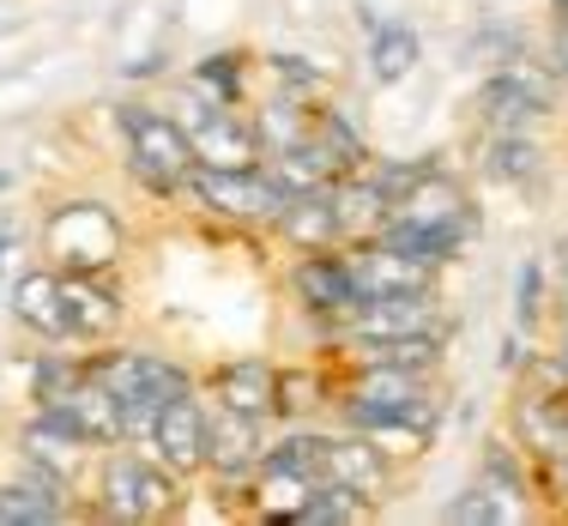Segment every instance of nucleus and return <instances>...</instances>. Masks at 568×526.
<instances>
[{
	"label": "nucleus",
	"mask_w": 568,
	"mask_h": 526,
	"mask_svg": "<svg viewBox=\"0 0 568 526\" xmlns=\"http://www.w3.org/2000/svg\"><path fill=\"white\" fill-rule=\"evenodd\" d=\"M182 508V478L140 442H115L98 448V472H91V515L115 526H152Z\"/></svg>",
	"instance_id": "f257e3e1"
},
{
	"label": "nucleus",
	"mask_w": 568,
	"mask_h": 526,
	"mask_svg": "<svg viewBox=\"0 0 568 526\" xmlns=\"http://www.w3.org/2000/svg\"><path fill=\"white\" fill-rule=\"evenodd\" d=\"M115 133H121V158H128V175L145 188L152 200H182L187 175H194V145H187V128L158 103H115Z\"/></svg>",
	"instance_id": "f03ea898"
},
{
	"label": "nucleus",
	"mask_w": 568,
	"mask_h": 526,
	"mask_svg": "<svg viewBox=\"0 0 568 526\" xmlns=\"http://www.w3.org/2000/svg\"><path fill=\"white\" fill-rule=\"evenodd\" d=\"M182 200L200 206L206 219H219V224H236V231H273V219L296 194H284L266 164H254V170H200L194 164Z\"/></svg>",
	"instance_id": "7ed1b4c3"
},
{
	"label": "nucleus",
	"mask_w": 568,
	"mask_h": 526,
	"mask_svg": "<svg viewBox=\"0 0 568 526\" xmlns=\"http://www.w3.org/2000/svg\"><path fill=\"white\" fill-rule=\"evenodd\" d=\"M43 254L61 273H110L121 261V219L103 200H55L43 212Z\"/></svg>",
	"instance_id": "20e7f679"
},
{
	"label": "nucleus",
	"mask_w": 568,
	"mask_h": 526,
	"mask_svg": "<svg viewBox=\"0 0 568 526\" xmlns=\"http://www.w3.org/2000/svg\"><path fill=\"white\" fill-rule=\"evenodd\" d=\"M91 375H98L103 387H110L115 399H145V406H170V399L182 394H200L194 370L187 363H175L170 351H152V345H103L91 351Z\"/></svg>",
	"instance_id": "39448f33"
},
{
	"label": "nucleus",
	"mask_w": 568,
	"mask_h": 526,
	"mask_svg": "<svg viewBox=\"0 0 568 526\" xmlns=\"http://www.w3.org/2000/svg\"><path fill=\"white\" fill-rule=\"evenodd\" d=\"M284 291L296 296V308H303L321 333H339V321L363 303L357 261H351L345 242L339 249H303L291 266H284Z\"/></svg>",
	"instance_id": "423d86ee"
},
{
	"label": "nucleus",
	"mask_w": 568,
	"mask_h": 526,
	"mask_svg": "<svg viewBox=\"0 0 568 526\" xmlns=\"http://www.w3.org/2000/svg\"><path fill=\"white\" fill-rule=\"evenodd\" d=\"M436 327H454V315L442 308V291L363 296V303L339 321L333 345H357V340H399V333H436Z\"/></svg>",
	"instance_id": "0eeeda50"
},
{
	"label": "nucleus",
	"mask_w": 568,
	"mask_h": 526,
	"mask_svg": "<svg viewBox=\"0 0 568 526\" xmlns=\"http://www.w3.org/2000/svg\"><path fill=\"white\" fill-rule=\"evenodd\" d=\"M206 406H212V399H206ZM261 461H266L261 417L212 406V424H206V472H200V478H212L230 496V490H248L254 472H261Z\"/></svg>",
	"instance_id": "6e6552de"
},
{
	"label": "nucleus",
	"mask_w": 568,
	"mask_h": 526,
	"mask_svg": "<svg viewBox=\"0 0 568 526\" xmlns=\"http://www.w3.org/2000/svg\"><path fill=\"white\" fill-rule=\"evenodd\" d=\"M508 436L526 448L538 472H568V394H514Z\"/></svg>",
	"instance_id": "1a4fd4ad"
},
{
	"label": "nucleus",
	"mask_w": 568,
	"mask_h": 526,
	"mask_svg": "<svg viewBox=\"0 0 568 526\" xmlns=\"http://www.w3.org/2000/svg\"><path fill=\"white\" fill-rule=\"evenodd\" d=\"M12 321L31 333L37 345H73V321H67V291H61V266H24L12 279V296H7Z\"/></svg>",
	"instance_id": "9d476101"
},
{
	"label": "nucleus",
	"mask_w": 568,
	"mask_h": 526,
	"mask_svg": "<svg viewBox=\"0 0 568 526\" xmlns=\"http://www.w3.org/2000/svg\"><path fill=\"white\" fill-rule=\"evenodd\" d=\"M327 478L345 484V490H357L369 508H382L387 496H394L399 472H394V461H387L369 436H363V429H339V424H333L327 429Z\"/></svg>",
	"instance_id": "9b49d317"
},
{
	"label": "nucleus",
	"mask_w": 568,
	"mask_h": 526,
	"mask_svg": "<svg viewBox=\"0 0 568 526\" xmlns=\"http://www.w3.org/2000/svg\"><path fill=\"white\" fill-rule=\"evenodd\" d=\"M206 424H212V406L200 394H182L158 412V429H152L145 448H152L175 478H200V472H206Z\"/></svg>",
	"instance_id": "f8f14e48"
},
{
	"label": "nucleus",
	"mask_w": 568,
	"mask_h": 526,
	"mask_svg": "<svg viewBox=\"0 0 568 526\" xmlns=\"http://www.w3.org/2000/svg\"><path fill=\"white\" fill-rule=\"evenodd\" d=\"M67 291V321H73V340L79 345H110L128 321V303L110 285V273H61Z\"/></svg>",
	"instance_id": "ddd939ff"
},
{
	"label": "nucleus",
	"mask_w": 568,
	"mask_h": 526,
	"mask_svg": "<svg viewBox=\"0 0 568 526\" xmlns=\"http://www.w3.org/2000/svg\"><path fill=\"white\" fill-rule=\"evenodd\" d=\"M200 170H254L261 164V140H254V121L242 103H224L219 115H206L200 128H187Z\"/></svg>",
	"instance_id": "4468645a"
},
{
	"label": "nucleus",
	"mask_w": 568,
	"mask_h": 526,
	"mask_svg": "<svg viewBox=\"0 0 568 526\" xmlns=\"http://www.w3.org/2000/svg\"><path fill=\"white\" fill-rule=\"evenodd\" d=\"M327 200H333V224H339V242H345V249L375 242V236H382V224L394 219V206H387V194L375 188L369 170L333 175V182H327Z\"/></svg>",
	"instance_id": "2eb2a0df"
},
{
	"label": "nucleus",
	"mask_w": 568,
	"mask_h": 526,
	"mask_svg": "<svg viewBox=\"0 0 568 526\" xmlns=\"http://www.w3.org/2000/svg\"><path fill=\"white\" fill-rule=\"evenodd\" d=\"M478 484L496 496L503 520H526L532 515V461L514 436H490L478 448Z\"/></svg>",
	"instance_id": "dca6fc26"
},
{
	"label": "nucleus",
	"mask_w": 568,
	"mask_h": 526,
	"mask_svg": "<svg viewBox=\"0 0 568 526\" xmlns=\"http://www.w3.org/2000/svg\"><path fill=\"white\" fill-rule=\"evenodd\" d=\"M550 170V152L538 140V128H520V133H484L478 145V175L496 188H538Z\"/></svg>",
	"instance_id": "f3484780"
},
{
	"label": "nucleus",
	"mask_w": 568,
	"mask_h": 526,
	"mask_svg": "<svg viewBox=\"0 0 568 526\" xmlns=\"http://www.w3.org/2000/svg\"><path fill=\"white\" fill-rule=\"evenodd\" d=\"M357 261V285L363 296H399V291H442V266L412 261V254L387 249V242H357L351 249Z\"/></svg>",
	"instance_id": "a211bd4d"
},
{
	"label": "nucleus",
	"mask_w": 568,
	"mask_h": 526,
	"mask_svg": "<svg viewBox=\"0 0 568 526\" xmlns=\"http://www.w3.org/2000/svg\"><path fill=\"white\" fill-rule=\"evenodd\" d=\"M212 406L248 412V417H278V363L266 357H236L212 370Z\"/></svg>",
	"instance_id": "6ab92c4d"
},
{
	"label": "nucleus",
	"mask_w": 568,
	"mask_h": 526,
	"mask_svg": "<svg viewBox=\"0 0 568 526\" xmlns=\"http://www.w3.org/2000/svg\"><path fill=\"white\" fill-rule=\"evenodd\" d=\"M254 121V140H261V164L278 152H291V145H303L308 133H315V98H296V91H273V98H261L248 110Z\"/></svg>",
	"instance_id": "aec40b11"
},
{
	"label": "nucleus",
	"mask_w": 568,
	"mask_h": 526,
	"mask_svg": "<svg viewBox=\"0 0 568 526\" xmlns=\"http://www.w3.org/2000/svg\"><path fill=\"white\" fill-rule=\"evenodd\" d=\"M55 520H73V496L67 490L31 478V472L0 484V526H55Z\"/></svg>",
	"instance_id": "412c9836"
},
{
	"label": "nucleus",
	"mask_w": 568,
	"mask_h": 526,
	"mask_svg": "<svg viewBox=\"0 0 568 526\" xmlns=\"http://www.w3.org/2000/svg\"><path fill=\"white\" fill-rule=\"evenodd\" d=\"M273 236H278L291 254H303V249H339V224H333L327 188H321V194H296L291 206L273 219Z\"/></svg>",
	"instance_id": "4be33fe9"
},
{
	"label": "nucleus",
	"mask_w": 568,
	"mask_h": 526,
	"mask_svg": "<svg viewBox=\"0 0 568 526\" xmlns=\"http://www.w3.org/2000/svg\"><path fill=\"white\" fill-rule=\"evenodd\" d=\"M417 61H424V37H417L412 24L382 19L369 31V79L375 85H405V79L417 73Z\"/></svg>",
	"instance_id": "5701e85b"
},
{
	"label": "nucleus",
	"mask_w": 568,
	"mask_h": 526,
	"mask_svg": "<svg viewBox=\"0 0 568 526\" xmlns=\"http://www.w3.org/2000/svg\"><path fill=\"white\" fill-rule=\"evenodd\" d=\"M321 478H308V472H291V466H266L254 472V484H248V503H254V515L261 520H273V526H291V515L308 503V490H315Z\"/></svg>",
	"instance_id": "b1692460"
},
{
	"label": "nucleus",
	"mask_w": 568,
	"mask_h": 526,
	"mask_svg": "<svg viewBox=\"0 0 568 526\" xmlns=\"http://www.w3.org/2000/svg\"><path fill=\"white\" fill-rule=\"evenodd\" d=\"M85 382V357L79 351H61V345H37L31 351V406H55V399H67L73 387Z\"/></svg>",
	"instance_id": "393cba45"
},
{
	"label": "nucleus",
	"mask_w": 568,
	"mask_h": 526,
	"mask_svg": "<svg viewBox=\"0 0 568 526\" xmlns=\"http://www.w3.org/2000/svg\"><path fill=\"white\" fill-rule=\"evenodd\" d=\"M315 140L333 152V164H339V170H363V164L375 158L345 103H315Z\"/></svg>",
	"instance_id": "a878e982"
},
{
	"label": "nucleus",
	"mask_w": 568,
	"mask_h": 526,
	"mask_svg": "<svg viewBox=\"0 0 568 526\" xmlns=\"http://www.w3.org/2000/svg\"><path fill=\"white\" fill-rule=\"evenodd\" d=\"M375 508L363 503L357 490H345V484H333V478H321L315 490H308V503L291 515V526H357V520H369Z\"/></svg>",
	"instance_id": "bb28decb"
},
{
	"label": "nucleus",
	"mask_w": 568,
	"mask_h": 526,
	"mask_svg": "<svg viewBox=\"0 0 568 526\" xmlns=\"http://www.w3.org/2000/svg\"><path fill=\"white\" fill-rule=\"evenodd\" d=\"M545 315H550V261L545 254H526L520 273H514V327L532 340L545 327Z\"/></svg>",
	"instance_id": "cd10ccee"
},
{
	"label": "nucleus",
	"mask_w": 568,
	"mask_h": 526,
	"mask_svg": "<svg viewBox=\"0 0 568 526\" xmlns=\"http://www.w3.org/2000/svg\"><path fill=\"white\" fill-rule=\"evenodd\" d=\"M187 79L206 85L219 103H242L248 98V55H242V49H212V55H200L187 67Z\"/></svg>",
	"instance_id": "c85d7f7f"
},
{
	"label": "nucleus",
	"mask_w": 568,
	"mask_h": 526,
	"mask_svg": "<svg viewBox=\"0 0 568 526\" xmlns=\"http://www.w3.org/2000/svg\"><path fill=\"white\" fill-rule=\"evenodd\" d=\"M363 170L375 175V188L387 194V206H399V200L412 194L417 182H424V175L442 170V152H424V158H369Z\"/></svg>",
	"instance_id": "c756f323"
},
{
	"label": "nucleus",
	"mask_w": 568,
	"mask_h": 526,
	"mask_svg": "<svg viewBox=\"0 0 568 526\" xmlns=\"http://www.w3.org/2000/svg\"><path fill=\"white\" fill-rule=\"evenodd\" d=\"M261 73L273 79L278 91H296V98H315V91L327 85V67L308 61V55H291V49H273V55L261 61Z\"/></svg>",
	"instance_id": "7c9ffc66"
},
{
	"label": "nucleus",
	"mask_w": 568,
	"mask_h": 526,
	"mask_svg": "<svg viewBox=\"0 0 568 526\" xmlns=\"http://www.w3.org/2000/svg\"><path fill=\"white\" fill-rule=\"evenodd\" d=\"M471 55L490 61V67H508L514 55H526V37L514 31V24L490 19V24H478V31H471Z\"/></svg>",
	"instance_id": "2f4dec72"
},
{
	"label": "nucleus",
	"mask_w": 568,
	"mask_h": 526,
	"mask_svg": "<svg viewBox=\"0 0 568 526\" xmlns=\"http://www.w3.org/2000/svg\"><path fill=\"white\" fill-rule=\"evenodd\" d=\"M442 520H448V526H496V520H503V508H496V496L484 490V484H466L454 503H442Z\"/></svg>",
	"instance_id": "473e14b6"
},
{
	"label": "nucleus",
	"mask_w": 568,
	"mask_h": 526,
	"mask_svg": "<svg viewBox=\"0 0 568 526\" xmlns=\"http://www.w3.org/2000/svg\"><path fill=\"white\" fill-rule=\"evenodd\" d=\"M545 61L557 67V73L568 79V19H550V43H545Z\"/></svg>",
	"instance_id": "72a5a7b5"
},
{
	"label": "nucleus",
	"mask_w": 568,
	"mask_h": 526,
	"mask_svg": "<svg viewBox=\"0 0 568 526\" xmlns=\"http://www.w3.org/2000/svg\"><path fill=\"white\" fill-rule=\"evenodd\" d=\"M545 261H550V285H557V303H568V236L545 254Z\"/></svg>",
	"instance_id": "f704fd0d"
},
{
	"label": "nucleus",
	"mask_w": 568,
	"mask_h": 526,
	"mask_svg": "<svg viewBox=\"0 0 568 526\" xmlns=\"http://www.w3.org/2000/svg\"><path fill=\"white\" fill-rule=\"evenodd\" d=\"M557 345L568 351V303H557Z\"/></svg>",
	"instance_id": "c9c22d12"
},
{
	"label": "nucleus",
	"mask_w": 568,
	"mask_h": 526,
	"mask_svg": "<svg viewBox=\"0 0 568 526\" xmlns=\"http://www.w3.org/2000/svg\"><path fill=\"white\" fill-rule=\"evenodd\" d=\"M7 254H12V231L0 224V279H7Z\"/></svg>",
	"instance_id": "e433bc0d"
},
{
	"label": "nucleus",
	"mask_w": 568,
	"mask_h": 526,
	"mask_svg": "<svg viewBox=\"0 0 568 526\" xmlns=\"http://www.w3.org/2000/svg\"><path fill=\"white\" fill-rule=\"evenodd\" d=\"M7 188H12V170H0V194H7Z\"/></svg>",
	"instance_id": "4c0bfd02"
},
{
	"label": "nucleus",
	"mask_w": 568,
	"mask_h": 526,
	"mask_svg": "<svg viewBox=\"0 0 568 526\" xmlns=\"http://www.w3.org/2000/svg\"><path fill=\"white\" fill-rule=\"evenodd\" d=\"M550 12H568V0H550Z\"/></svg>",
	"instance_id": "58836bf2"
},
{
	"label": "nucleus",
	"mask_w": 568,
	"mask_h": 526,
	"mask_svg": "<svg viewBox=\"0 0 568 526\" xmlns=\"http://www.w3.org/2000/svg\"><path fill=\"white\" fill-rule=\"evenodd\" d=\"M550 19H568V12H550Z\"/></svg>",
	"instance_id": "ea45409f"
}]
</instances>
